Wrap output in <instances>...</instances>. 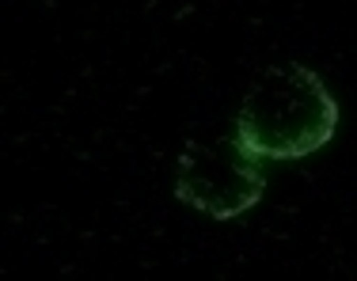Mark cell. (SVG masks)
<instances>
[{
  "mask_svg": "<svg viewBox=\"0 0 357 281\" xmlns=\"http://www.w3.org/2000/svg\"><path fill=\"white\" fill-rule=\"evenodd\" d=\"M338 103L327 84L301 65H270L251 80L236 114V137L251 156L296 160L335 137Z\"/></svg>",
  "mask_w": 357,
  "mask_h": 281,
  "instance_id": "obj_1",
  "label": "cell"
},
{
  "mask_svg": "<svg viewBox=\"0 0 357 281\" xmlns=\"http://www.w3.org/2000/svg\"><path fill=\"white\" fill-rule=\"evenodd\" d=\"M262 190L266 179L240 137H194L178 152L175 198L206 217H240L262 198Z\"/></svg>",
  "mask_w": 357,
  "mask_h": 281,
  "instance_id": "obj_2",
  "label": "cell"
}]
</instances>
